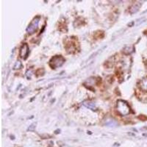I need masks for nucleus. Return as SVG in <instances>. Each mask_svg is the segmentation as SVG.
I'll list each match as a JSON object with an SVG mask.
<instances>
[{"mask_svg": "<svg viewBox=\"0 0 147 147\" xmlns=\"http://www.w3.org/2000/svg\"><path fill=\"white\" fill-rule=\"evenodd\" d=\"M140 6H141V3L140 2H136V3H134L133 5H132L129 8V13L132 14L135 13L136 12L138 11V10L140 9Z\"/></svg>", "mask_w": 147, "mask_h": 147, "instance_id": "nucleus-6", "label": "nucleus"}, {"mask_svg": "<svg viewBox=\"0 0 147 147\" xmlns=\"http://www.w3.org/2000/svg\"><path fill=\"white\" fill-rule=\"evenodd\" d=\"M106 125L109 126V127H115L118 125V123L114 119H109L106 121Z\"/></svg>", "mask_w": 147, "mask_h": 147, "instance_id": "nucleus-8", "label": "nucleus"}, {"mask_svg": "<svg viewBox=\"0 0 147 147\" xmlns=\"http://www.w3.org/2000/svg\"><path fill=\"white\" fill-rule=\"evenodd\" d=\"M39 21H40V16H37L30 22L27 29V32H28V34L31 35V34H33L34 32H35V31L38 29V27Z\"/></svg>", "mask_w": 147, "mask_h": 147, "instance_id": "nucleus-3", "label": "nucleus"}, {"mask_svg": "<svg viewBox=\"0 0 147 147\" xmlns=\"http://www.w3.org/2000/svg\"><path fill=\"white\" fill-rule=\"evenodd\" d=\"M116 110L121 115H127L130 113V107L123 100H119L116 104Z\"/></svg>", "mask_w": 147, "mask_h": 147, "instance_id": "nucleus-1", "label": "nucleus"}, {"mask_svg": "<svg viewBox=\"0 0 147 147\" xmlns=\"http://www.w3.org/2000/svg\"><path fill=\"white\" fill-rule=\"evenodd\" d=\"M65 46L68 52H70V53H73L76 50L77 44H76L75 40H73L72 39H71V40L65 42Z\"/></svg>", "mask_w": 147, "mask_h": 147, "instance_id": "nucleus-4", "label": "nucleus"}, {"mask_svg": "<svg viewBox=\"0 0 147 147\" xmlns=\"http://www.w3.org/2000/svg\"><path fill=\"white\" fill-rule=\"evenodd\" d=\"M29 54V47L27 44H24L20 50V57L23 59H26Z\"/></svg>", "mask_w": 147, "mask_h": 147, "instance_id": "nucleus-5", "label": "nucleus"}, {"mask_svg": "<svg viewBox=\"0 0 147 147\" xmlns=\"http://www.w3.org/2000/svg\"><path fill=\"white\" fill-rule=\"evenodd\" d=\"M84 105L86 106V107H88V108L92 109V110H95V109H96L95 105H94V103H93V102H84Z\"/></svg>", "mask_w": 147, "mask_h": 147, "instance_id": "nucleus-9", "label": "nucleus"}, {"mask_svg": "<svg viewBox=\"0 0 147 147\" xmlns=\"http://www.w3.org/2000/svg\"><path fill=\"white\" fill-rule=\"evenodd\" d=\"M22 63H21L20 61H18V62H17L16 63L15 66H14V69H20L21 67H22Z\"/></svg>", "mask_w": 147, "mask_h": 147, "instance_id": "nucleus-10", "label": "nucleus"}, {"mask_svg": "<svg viewBox=\"0 0 147 147\" xmlns=\"http://www.w3.org/2000/svg\"><path fill=\"white\" fill-rule=\"evenodd\" d=\"M65 60L61 55H56L52 57L49 61V65L52 69H57L59 67L62 66L65 63Z\"/></svg>", "mask_w": 147, "mask_h": 147, "instance_id": "nucleus-2", "label": "nucleus"}, {"mask_svg": "<svg viewBox=\"0 0 147 147\" xmlns=\"http://www.w3.org/2000/svg\"><path fill=\"white\" fill-rule=\"evenodd\" d=\"M140 88L144 91L147 92V77L144 78L140 82Z\"/></svg>", "mask_w": 147, "mask_h": 147, "instance_id": "nucleus-7", "label": "nucleus"}]
</instances>
